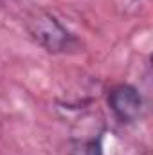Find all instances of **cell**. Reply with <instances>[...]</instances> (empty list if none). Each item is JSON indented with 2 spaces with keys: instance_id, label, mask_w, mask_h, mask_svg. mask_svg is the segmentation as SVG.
I'll use <instances>...</instances> for the list:
<instances>
[{
  "instance_id": "cell-1",
  "label": "cell",
  "mask_w": 153,
  "mask_h": 155,
  "mask_svg": "<svg viewBox=\"0 0 153 155\" xmlns=\"http://www.w3.org/2000/svg\"><path fill=\"white\" fill-rule=\"evenodd\" d=\"M29 36L47 52H72L79 49V40L50 13H36L27 20Z\"/></svg>"
},
{
  "instance_id": "cell-2",
  "label": "cell",
  "mask_w": 153,
  "mask_h": 155,
  "mask_svg": "<svg viewBox=\"0 0 153 155\" xmlns=\"http://www.w3.org/2000/svg\"><path fill=\"white\" fill-rule=\"evenodd\" d=\"M108 108L117 121L133 123L142 112V97L135 87L122 83L108 92Z\"/></svg>"
},
{
  "instance_id": "cell-3",
  "label": "cell",
  "mask_w": 153,
  "mask_h": 155,
  "mask_svg": "<svg viewBox=\"0 0 153 155\" xmlns=\"http://www.w3.org/2000/svg\"><path fill=\"white\" fill-rule=\"evenodd\" d=\"M70 155H103L101 137L88 139V141H76L70 148Z\"/></svg>"
}]
</instances>
